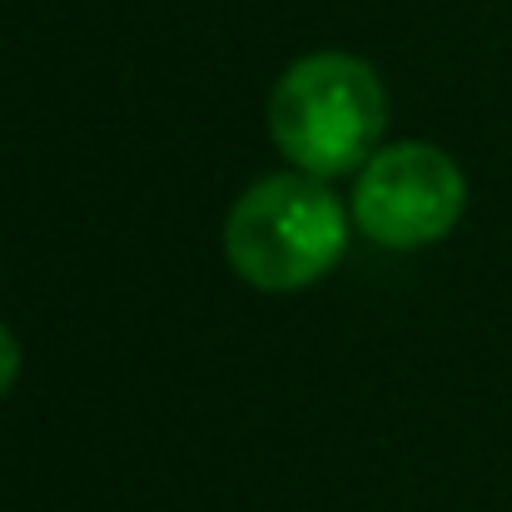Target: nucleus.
I'll use <instances>...</instances> for the list:
<instances>
[{
  "mask_svg": "<svg viewBox=\"0 0 512 512\" xmlns=\"http://www.w3.org/2000/svg\"><path fill=\"white\" fill-rule=\"evenodd\" d=\"M15 378H20V343H15V334L0 324V398L15 388Z\"/></svg>",
  "mask_w": 512,
  "mask_h": 512,
  "instance_id": "4",
  "label": "nucleus"
},
{
  "mask_svg": "<svg viewBox=\"0 0 512 512\" xmlns=\"http://www.w3.org/2000/svg\"><path fill=\"white\" fill-rule=\"evenodd\" d=\"M348 229L353 214L329 179L279 170L234 199L224 219V254L244 284L264 294H294L334 274L348 249Z\"/></svg>",
  "mask_w": 512,
  "mask_h": 512,
  "instance_id": "2",
  "label": "nucleus"
},
{
  "mask_svg": "<svg viewBox=\"0 0 512 512\" xmlns=\"http://www.w3.org/2000/svg\"><path fill=\"white\" fill-rule=\"evenodd\" d=\"M468 209V179L458 160L428 140L378 150L353 184L348 214L383 249H423L458 229Z\"/></svg>",
  "mask_w": 512,
  "mask_h": 512,
  "instance_id": "3",
  "label": "nucleus"
},
{
  "mask_svg": "<svg viewBox=\"0 0 512 512\" xmlns=\"http://www.w3.org/2000/svg\"><path fill=\"white\" fill-rule=\"evenodd\" d=\"M388 130V90L378 70L348 50L294 60L269 95V135L289 170L314 179L358 174Z\"/></svg>",
  "mask_w": 512,
  "mask_h": 512,
  "instance_id": "1",
  "label": "nucleus"
}]
</instances>
